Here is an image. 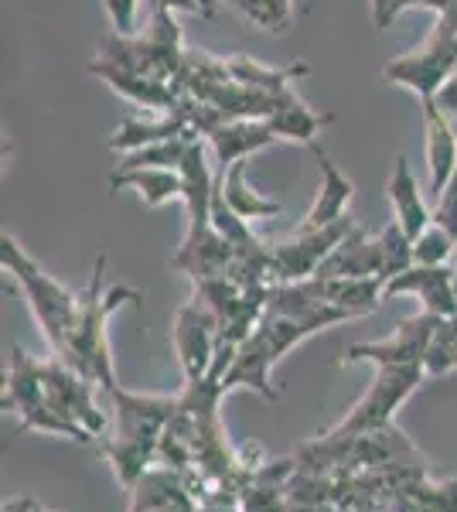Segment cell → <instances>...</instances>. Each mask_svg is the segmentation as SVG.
<instances>
[{"label": "cell", "mask_w": 457, "mask_h": 512, "mask_svg": "<svg viewBox=\"0 0 457 512\" xmlns=\"http://www.w3.org/2000/svg\"><path fill=\"white\" fill-rule=\"evenodd\" d=\"M4 407L21 414L24 427L62 434L72 441H99L106 417L93 400V383L82 379L65 362H38L28 352H11Z\"/></svg>", "instance_id": "obj_1"}, {"label": "cell", "mask_w": 457, "mask_h": 512, "mask_svg": "<svg viewBox=\"0 0 457 512\" xmlns=\"http://www.w3.org/2000/svg\"><path fill=\"white\" fill-rule=\"evenodd\" d=\"M434 222L457 236V175L447 181L444 192L434 198Z\"/></svg>", "instance_id": "obj_29"}, {"label": "cell", "mask_w": 457, "mask_h": 512, "mask_svg": "<svg viewBox=\"0 0 457 512\" xmlns=\"http://www.w3.org/2000/svg\"><path fill=\"white\" fill-rule=\"evenodd\" d=\"M311 154L321 164V192H318V198H314L307 219L297 229H324V226H331V222L345 219L348 216V205H352V198H355L352 178H348L345 171L338 168V164L331 161L328 154H324V147L318 144V140L311 144Z\"/></svg>", "instance_id": "obj_14"}, {"label": "cell", "mask_w": 457, "mask_h": 512, "mask_svg": "<svg viewBox=\"0 0 457 512\" xmlns=\"http://www.w3.org/2000/svg\"><path fill=\"white\" fill-rule=\"evenodd\" d=\"M103 274H106V253H99L96 267H93V280H89V287L79 294V315L69 332V342L62 345V352H58L55 359L65 362L69 369H76L82 379L99 383L106 393H113L120 383H116V376H113L110 345H106V318H110L123 301H137L140 294L130 291V287L103 291Z\"/></svg>", "instance_id": "obj_2"}, {"label": "cell", "mask_w": 457, "mask_h": 512, "mask_svg": "<svg viewBox=\"0 0 457 512\" xmlns=\"http://www.w3.org/2000/svg\"><path fill=\"white\" fill-rule=\"evenodd\" d=\"M232 4L263 31H287L290 24V0H232Z\"/></svg>", "instance_id": "obj_27"}, {"label": "cell", "mask_w": 457, "mask_h": 512, "mask_svg": "<svg viewBox=\"0 0 457 512\" xmlns=\"http://www.w3.org/2000/svg\"><path fill=\"white\" fill-rule=\"evenodd\" d=\"M246 164L249 161H236L226 171H215V185H219L222 198L236 216H243L246 222H260V219H273L280 216V202H273L263 192H256L246 181Z\"/></svg>", "instance_id": "obj_21"}, {"label": "cell", "mask_w": 457, "mask_h": 512, "mask_svg": "<svg viewBox=\"0 0 457 512\" xmlns=\"http://www.w3.org/2000/svg\"><path fill=\"white\" fill-rule=\"evenodd\" d=\"M314 277H382L386 280L379 236H365L359 226H352V233L331 250V256L321 263V270Z\"/></svg>", "instance_id": "obj_16"}, {"label": "cell", "mask_w": 457, "mask_h": 512, "mask_svg": "<svg viewBox=\"0 0 457 512\" xmlns=\"http://www.w3.org/2000/svg\"><path fill=\"white\" fill-rule=\"evenodd\" d=\"M4 512H45V509H38L35 502H28V499H18V502H11V506H4Z\"/></svg>", "instance_id": "obj_33"}, {"label": "cell", "mask_w": 457, "mask_h": 512, "mask_svg": "<svg viewBox=\"0 0 457 512\" xmlns=\"http://www.w3.org/2000/svg\"><path fill=\"white\" fill-rule=\"evenodd\" d=\"M423 134H427V175L430 195H440L444 185L457 175V123L437 106V99H420Z\"/></svg>", "instance_id": "obj_12"}, {"label": "cell", "mask_w": 457, "mask_h": 512, "mask_svg": "<svg viewBox=\"0 0 457 512\" xmlns=\"http://www.w3.org/2000/svg\"><path fill=\"white\" fill-rule=\"evenodd\" d=\"M454 69L457 59L451 55V48L440 45L434 35H427L423 45H417L413 52L396 55L393 62L382 65V79L410 89V93H417V99H434Z\"/></svg>", "instance_id": "obj_7"}, {"label": "cell", "mask_w": 457, "mask_h": 512, "mask_svg": "<svg viewBox=\"0 0 457 512\" xmlns=\"http://www.w3.org/2000/svg\"><path fill=\"white\" fill-rule=\"evenodd\" d=\"M331 120H335L331 113L311 110V106H307L304 99L294 93V89L277 99V110L267 117V123L273 127L277 140H294V144H307V147L318 140V134L328 127Z\"/></svg>", "instance_id": "obj_19"}, {"label": "cell", "mask_w": 457, "mask_h": 512, "mask_svg": "<svg viewBox=\"0 0 457 512\" xmlns=\"http://www.w3.org/2000/svg\"><path fill=\"white\" fill-rule=\"evenodd\" d=\"M454 274L457 270H451L447 263L444 267H420V263H413L410 270L386 280V297L417 294L423 301V311H430V315H437V318H451L457 315Z\"/></svg>", "instance_id": "obj_11"}, {"label": "cell", "mask_w": 457, "mask_h": 512, "mask_svg": "<svg viewBox=\"0 0 457 512\" xmlns=\"http://www.w3.org/2000/svg\"><path fill=\"white\" fill-rule=\"evenodd\" d=\"M229 76L236 82H243V86H249V89H256V93L280 99L284 93L294 89L297 79L311 76V65L297 62V65H287V69H270V65H263V62H253L249 55H232Z\"/></svg>", "instance_id": "obj_22"}, {"label": "cell", "mask_w": 457, "mask_h": 512, "mask_svg": "<svg viewBox=\"0 0 457 512\" xmlns=\"http://www.w3.org/2000/svg\"><path fill=\"white\" fill-rule=\"evenodd\" d=\"M376 383L372 390L355 403V410L348 414L342 424L335 427V437H355V434H369L389 427L396 407L420 386L423 373H427V362H376Z\"/></svg>", "instance_id": "obj_5"}, {"label": "cell", "mask_w": 457, "mask_h": 512, "mask_svg": "<svg viewBox=\"0 0 457 512\" xmlns=\"http://www.w3.org/2000/svg\"><path fill=\"white\" fill-rule=\"evenodd\" d=\"M113 192L134 188L140 202L161 209L168 202H181V171L178 168H116L110 175Z\"/></svg>", "instance_id": "obj_20"}, {"label": "cell", "mask_w": 457, "mask_h": 512, "mask_svg": "<svg viewBox=\"0 0 457 512\" xmlns=\"http://www.w3.org/2000/svg\"><path fill=\"white\" fill-rule=\"evenodd\" d=\"M451 256H457V236L447 233L437 222H430V226L413 239V263H420V267H444Z\"/></svg>", "instance_id": "obj_24"}, {"label": "cell", "mask_w": 457, "mask_h": 512, "mask_svg": "<svg viewBox=\"0 0 457 512\" xmlns=\"http://www.w3.org/2000/svg\"><path fill=\"white\" fill-rule=\"evenodd\" d=\"M355 219L345 216L324 229H297L284 243L270 246L273 250V270H277V284H294V280H307L321 270L342 239L352 233Z\"/></svg>", "instance_id": "obj_6"}, {"label": "cell", "mask_w": 457, "mask_h": 512, "mask_svg": "<svg viewBox=\"0 0 457 512\" xmlns=\"http://www.w3.org/2000/svg\"><path fill=\"white\" fill-rule=\"evenodd\" d=\"M205 140H209V151L215 154V164H219L215 171H226L236 161H249L263 147H270L277 134H273L267 120H226Z\"/></svg>", "instance_id": "obj_15"}, {"label": "cell", "mask_w": 457, "mask_h": 512, "mask_svg": "<svg viewBox=\"0 0 457 512\" xmlns=\"http://www.w3.org/2000/svg\"><path fill=\"white\" fill-rule=\"evenodd\" d=\"M89 72L96 79H103L113 93H120L123 99H130L134 106H144L151 113H168L178 106V99L185 96V89L178 82H164V79H151V76H134V72H123L116 65L93 59L89 62Z\"/></svg>", "instance_id": "obj_13"}, {"label": "cell", "mask_w": 457, "mask_h": 512, "mask_svg": "<svg viewBox=\"0 0 457 512\" xmlns=\"http://www.w3.org/2000/svg\"><path fill=\"white\" fill-rule=\"evenodd\" d=\"M181 202L188 212L185 243L212 229V198H215V171L209 168V140L195 137L181 158Z\"/></svg>", "instance_id": "obj_9"}, {"label": "cell", "mask_w": 457, "mask_h": 512, "mask_svg": "<svg viewBox=\"0 0 457 512\" xmlns=\"http://www.w3.org/2000/svg\"><path fill=\"white\" fill-rule=\"evenodd\" d=\"M386 195H389V202H393V219L406 229V236L410 239H417L423 229L434 222V209H430L427 198H423L420 181L410 171V161H406L403 154L396 158V168H393V178H389V185H386Z\"/></svg>", "instance_id": "obj_17"}, {"label": "cell", "mask_w": 457, "mask_h": 512, "mask_svg": "<svg viewBox=\"0 0 457 512\" xmlns=\"http://www.w3.org/2000/svg\"><path fill=\"white\" fill-rule=\"evenodd\" d=\"M198 134H185V137H168L157 140V144H147L140 151L123 154L120 168H181V158H185L188 144Z\"/></svg>", "instance_id": "obj_23"}, {"label": "cell", "mask_w": 457, "mask_h": 512, "mask_svg": "<svg viewBox=\"0 0 457 512\" xmlns=\"http://www.w3.org/2000/svg\"><path fill=\"white\" fill-rule=\"evenodd\" d=\"M437 315L423 311L396 325L393 338H382V342H359L345 352V362H427L430 338H434Z\"/></svg>", "instance_id": "obj_10"}, {"label": "cell", "mask_w": 457, "mask_h": 512, "mask_svg": "<svg viewBox=\"0 0 457 512\" xmlns=\"http://www.w3.org/2000/svg\"><path fill=\"white\" fill-rule=\"evenodd\" d=\"M434 99H437V106L447 113V117L457 120V69L451 72V76H447V82L440 86V93Z\"/></svg>", "instance_id": "obj_32"}, {"label": "cell", "mask_w": 457, "mask_h": 512, "mask_svg": "<svg viewBox=\"0 0 457 512\" xmlns=\"http://www.w3.org/2000/svg\"><path fill=\"white\" fill-rule=\"evenodd\" d=\"M430 35H434L440 45L451 48V55L457 59V0H451V4L437 14V24L430 28Z\"/></svg>", "instance_id": "obj_30"}, {"label": "cell", "mask_w": 457, "mask_h": 512, "mask_svg": "<svg viewBox=\"0 0 457 512\" xmlns=\"http://www.w3.org/2000/svg\"><path fill=\"white\" fill-rule=\"evenodd\" d=\"M0 263L4 270L18 280V287L28 297L31 311H35L41 332H45L48 345L52 352L58 355L62 345L69 342V332L76 325V315H79V294H72L69 287H62L52 274L38 267L28 253L21 250V243L14 236H0Z\"/></svg>", "instance_id": "obj_4"}, {"label": "cell", "mask_w": 457, "mask_h": 512, "mask_svg": "<svg viewBox=\"0 0 457 512\" xmlns=\"http://www.w3.org/2000/svg\"><path fill=\"white\" fill-rule=\"evenodd\" d=\"M379 246H382V270H386V280H393L396 274L413 267V239L406 236V229L396 219L379 233Z\"/></svg>", "instance_id": "obj_26"}, {"label": "cell", "mask_w": 457, "mask_h": 512, "mask_svg": "<svg viewBox=\"0 0 457 512\" xmlns=\"http://www.w3.org/2000/svg\"><path fill=\"white\" fill-rule=\"evenodd\" d=\"M185 134H195V130L188 127V120L181 117L178 110L151 113V117H123L120 130H113V137H110V151L130 154L147 144H157V140L185 137Z\"/></svg>", "instance_id": "obj_18"}, {"label": "cell", "mask_w": 457, "mask_h": 512, "mask_svg": "<svg viewBox=\"0 0 457 512\" xmlns=\"http://www.w3.org/2000/svg\"><path fill=\"white\" fill-rule=\"evenodd\" d=\"M457 369V315L440 318L427 349V376H444Z\"/></svg>", "instance_id": "obj_25"}, {"label": "cell", "mask_w": 457, "mask_h": 512, "mask_svg": "<svg viewBox=\"0 0 457 512\" xmlns=\"http://www.w3.org/2000/svg\"><path fill=\"white\" fill-rule=\"evenodd\" d=\"M110 396L116 403V431L110 441H99V451L110 458L116 475L134 489L161 444L164 427L178 414V396H140L127 393L123 386H116Z\"/></svg>", "instance_id": "obj_3"}, {"label": "cell", "mask_w": 457, "mask_h": 512, "mask_svg": "<svg viewBox=\"0 0 457 512\" xmlns=\"http://www.w3.org/2000/svg\"><path fill=\"white\" fill-rule=\"evenodd\" d=\"M106 18H110V28L120 31V35H137V11L140 0H103Z\"/></svg>", "instance_id": "obj_28"}, {"label": "cell", "mask_w": 457, "mask_h": 512, "mask_svg": "<svg viewBox=\"0 0 457 512\" xmlns=\"http://www.w3.org/2000/svg\"><path fill=\"white\" fill-rule=\"evenodd\" d=\"M174 349H178L185 379H202L212 369L219 349V318L202 297H191L174 315Z\"/></svg>", "instance_id": "obj_8"}, {"label": "cell", "mask_w": 457, "mask_h": 512, "mask_svg": "<svg viewBox=\"0 0 457 512\" xmlns=\"http://www.w3.org/2000/svg\"><path fill=\"white\" fill-rule=\"evenodd\" d=\"M369 4H372V21H376V28H389L403 11L417 7V0H369Z\"/></svg>", "instance_id": "obj_31"}]
</instances>
